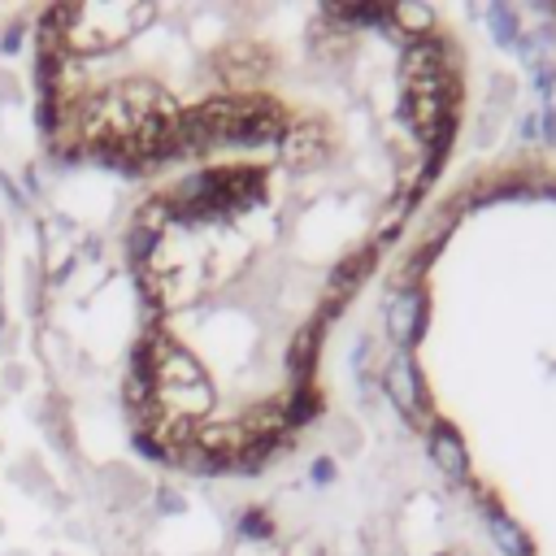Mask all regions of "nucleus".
I'll list each match as a JSON object with an SVG mask.
<instances>
[{
  "mask_svg": "<svg viewBox=\"0 0 556 556\" xmlns=\"http://www.w3.org/2000/svg\"><path fill=\"white\" fill-rule=\"evenodd\" d=\"M152 22L148 4H74L56 13V30L74 52H109Z\"/></svg>",
  "mask_w": 556,
  "mask_h": 556,
  "instance_id": "f03ea898",
  "label": "nucleus"
},
{
  "mask_svg": "<svg viewBox=\"0 0 556 556\" xmlns=\"http://www.w3.org/2000/svg\"><path fill=\"white\" fill-rule=\"evenodd\" d=\"M486 22H491V30H495V39H500V43H521L517 13H508L504 4H491V9H486Z\"/></svg>",
  "mask_w": 556,
  "mask_h": 556,
  "instance_id": "6e6552de",
  "label": "nucleus"
},
{
  "mask_svg": "<svg viewBox=\"0 0 556 556\" xmlns=\"http://www.w3.org/2000/svg\"><path fill=\"white\" fill-rule=\"evenodd\" d=\"M421 313H426L421 291H417V287H400V291L391 295V304H387V326H391V334H395L400 343H413V339L421 334Z\"/></svg>",
  "mask_w": 556,
  "mask_h": 556,
  "instance_id": "39448f33",
  "label": "nucleus"
},
{
  "mask_svg": "<svg viewBox=\"0 0 556 556\" xmlns=\"http://www.w3.org/2000/svg\"><path fill=\"white\" fill-rule=\"evenodd\" d=\"M486 526H491V539L500 543L504 556H534V547H530V539L521 534V526H517L508 513H500L495 504H486Z\"/></svg>",
  "mask_w": 556,
  "mask_h": 556,
  "instance_id": "0eeeda50",
  "label": "nucleus"
},
{
  "mask_svg": "<svg viewBox=\"0 0 556 556\" xmlns=\"http://www.w3.org/2000/svg\"><path fill=\"white\" fill-rule=\"evenodd\" d=\"M387 395L395 400V408L417 421L421 417V382H417V369H413V356L400 352L391 365H387Z\"/></svg>",
  "mask_w": 556,
  "mask_h": 556,
  "instance_id": "20e7f679",
  "label": "nucleus"
},
{
  "mask_svg": "<svg viewBox=\"0 0 556 556\" xmlns=\"http://www.w3.org/2000/svg\"><path fill=\"white\" fill-rule=\"evenodd\" d=\"M148 243H152V230H135V256H148Z\"/></svg>",
  "mask_w": 556,
  "mask_h": 556,
  "instance_id": "ddd939ff",
  "label": "nucleus"
},
{
  "mask_svg": "<svg viewBox=\"0 0 556 556\" xmlns=\"http://www.w3.org/2000/svg\"><path fill=\"white\" fill-rule=\"evenodd\" d=\"M161 109H169V100L152 83H122V87H109V91H100V96L87 100V109H83V135H87V143H100V148L130 143L135 130L152 113H161Z\"/></svg>",
  "mask_w": 556,
  "mask_h": 556,
  "instance_id": "f257e3e1",
  "label": "nucleus"
},
{
  "mask_svg": "<svg viewBox=\"0 0 556 556\" xmlns=\"http://www.w3.org/2000/svg\"><path fill=\"white\" fill-rule=\"evenodd\" d=\"M395 17H400L404 26H413V30H426V26H430V13H426V9H408V4H400Z\"/></svg>",
  "mask_w": 556,
  "mask_h": 556,
  "instance_id": "f8f14e48",
  "label": "nucleus"
},
{
  "mask_svg": "<svg viewBox=\"0 0 556 556\" xmlns=\"http://www.w3.org/2000/svg\"><path fill=\"white\" fill-rule=\"evenodd\" d=\"M161 508H165V513H178V508H182V500H178V495H161Z\"/></svg>",
  "mask_w": 556,
  "mask_h": 556,
  "instance_id": "2eb2a0df",
  "label": "nucleus"
},
{
  "mask_svg": "<svg viewBox=\"0 0 556 556\" xmlns=\"http://www.w3.org/2000/svg\"><path fill=\"white\" fill-rule=\"evenodd\" d=\"M152 348H156V352H148V343H143V356H148V365H152V387H156V395L174 408V421H187L191 413H204V408L213 404V391H208L204 369H200L178 343H169L165 334L152 339Z\"/></svg>",
  "mask_w": 556,
  "mask_h": 556,
  "instance_id": "7ed1b4c3",
  "label": "nucleus"
},
{
  "mask_svg": "<svg viewBox=\"0 0 556 556\" xmlns=\"http://www.w3.org/2000/svg\"><path fill=\"white\" fill-rule=\"evenodd\" d=\"M430 460L447 473V478H465L469 473V460H465V443H460V434L447 426V421H434V430H430Z\"/></svg>",
  "mask_w": 556,
  "mask_h": 556,
  "instance_id": "423d86ee",
  "label": "nucleus"
},
{
  "mask_svg": "<svg viewBox=\"0 0 556 556\" xmlns=\"http://www.w3.org/2000/svg\"><path fill=\"white\" fill-rule=\"evenodd\" d=\"M330 473H334V469H330V460H317V465H313V478H317V482H326Z\"/></svg>",
  "mask_w": 556,
  "mask_h": 556,
  "instance_id": "4468645a",
  "label": "nucleus"
},
{
  "mask_svg": "<svg viewBox=\"0 0 556 556\" xmlns=\"http://www.w3.org/2000/svg\"><path fill=\"white\" fill-rule=\"evenodd\" d=\"M239 534H243V539H269V534H274V526H269V517L248 513V517L239 521Z\"/></svg>",
  "mask_w": 556,
  "mask_h": 556,
  "instance_id": "9d476101",
  "label": "nucleus"
},
{
  "mask_svg": "<svg viewBox=\"0 0 556 556\" xmlns=\"http://www.w3.org/2000/svg\"><path fill=\"white\" fill-rule=\"evenodd\" d=\"M526 139H530V143H552V139H556V113L539 109V113L526 122Z\"/></svg>",
  "mask_w": 556,
  "mask_h": 556,
  "instance_id": "1a4fd4ad",
  "label": "nucleus"
},
{
  "mask_svg": "<svg viewBox=\"0 0 556 556\" xmlns=\"http://www.w3.org/2000/svg\"><path fill=\"white\" fill-rule=\"evenodd\" d=\"M534 87H539L547 113H556V70H539V74H534Z\"/></svg>",
  "mask_w": 556,
  "mask_h": 556,
  "instance_id": "9b49d317",
  "label": "nucleus"
}]
</instances>
